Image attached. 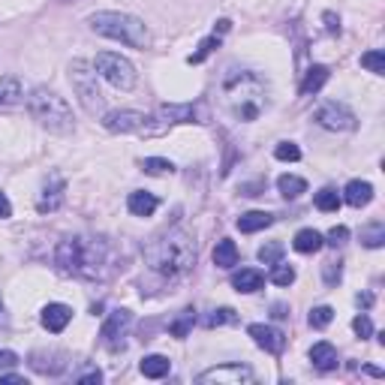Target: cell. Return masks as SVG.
<instances>
[{"label":"cell","instance_id":"obj_1","mask_svg":"<svg viewBox=\"0 0 385 385\" xmlns=\"http://www.w3.org/2000/svg\"><path fill=\"white\" fill-rule=\"evenodd\" d=\"M55 265L66 277L99 283L111 271V244L99 235H66L55 247Z\"/></svg>","mask_w":385,"mask_h":385},{"label":"cell","instance_id":"obj_2","mask_svg":"<svg viewBox=\"0 0 385 385\" xmlns=\"http://www.w3.org/2000/svg\"><path fill=\"white\" fill-rule=\"evenodd\" d=\"M220 97L232 118L253 124L268 106V82L253 69H229L220 82Z\"/></svg>","mask_w":385,"mask_h":385},{"label":"cell","instance_id":"obj_3","mask_svg":"<svg viewBox=\"0 0 385 385\" xmlns=\"http://www.w3.org/2000/svg\"><path fill=\"white\" fill-rule=\"evenodd\" d=\"M145 262L154 274L178 280L196 265V241L184 229H172L145 247Z\"/></svg>","mask_w":385,"mask_h":385},{"label":"cell","instance_id":"obj_4","mask_svg":"<svg viewBox=\"0 0 385 385\" xmlns=\"http://www.w3.org/2000/svg\"><path fill=\"white\" fill-rule=\"evenodd\" d=\"M27 108H30V115H34V120H39L48 133H57V136L73 133V127H76L73 108H69L66 99L57 97L55 90L34 88L27 97Z\"/></svg>","mask_w":385,"mask_h":385},{"label":"cell","instance_id":"obj_5","mask_svg":"<svg viewBox=\"0 0 385 385\" xmlns=\"http://www.w3.org/2000/svg\"><path fill=\"white\" fill-rule=\"evenodd\" d=\"M90 27L97 30L99 36L118 39L130 48H145L148 46V27L141 18L127 15V13H94L90 15Z\"/></svg>","mask_w":385,"mask_h":385},{"label":"cell","instance_id":"obj_6","mask_svg":"<svg viewBox=\"0 0 385 385\" xmlns=\"http://www.w3.org/2000/svg\"><path fill=\"white\" fill-rule=\"evenodd\" d=\"M69 82H73L78 103H82V108L88 111V115L103 111V90H99V85H97L94 64H88V60H73V64H69Z\"/></svg>","mask_w":385,"mask_h":385},{"label":"cell","instance_id":"obj_7","mask_svg":"<svg viewBox=\"0 0 385 385\" xmlns=\"http://www.w3.org/2000/svg\"><path fill=\"white\" fill-rule=\"evenodd\" d=\"M94 69L106 78L111 88H118V90H133L136 82H139L136 66L130 64L127 57L115 55V52H99L97 60H94Z\"/></svg>","mask_w":385,"mask_h":385},{"label":"cell","instance_id":"obj_8","mask_svg":"<svg viewBox=\"0 0 385 385\" xmlns=\"http://www.w3.org/2000/svg\"><path fill=\"white\" fill-rule=\"evenodd\" d=\"M313 120L322 127V130H331V133H349V130L358 127V118L356 111L346 108L343 103H326L313 111Z\"/></svg>","mask_w":385,"mask_h":385},{"label":"cell","instance_id":"obj_9","mask_svg":"<svg viewBox=\"0 0 385 385\" xmlns=\"http://www.w3.org/2000/svg\"><path fill=\"white\" fill-rule=\"evenodd\" d=\"M130 326H133V313L130 310H111L108 319L103 322V328H99V340H103V346L108 352H120L124 349V337Z\"/></svg>","mask_w":385,"mask_h":385},{"label":"cell","instance_id":"obj_10","mask_svg":"<svg viewBox=\"0 0 385 385\" xmlns=\"http://www.w3.org/2000/svg\"><path fill=\"white\" fill-rule=\"evenodd\" d=\"M160 118L163 124H208L211 111L205 103H172L160 106Z\"/></svg>","mask_w":385,"mask_h":385},{"label":"cell","instance_id":"obj_11","mask_svg":"<svg viewBox=\"0 0 385 385\" xmlns=\"http://www.w3.org/2000/svg\"><path fill=\"white\" fill-rule=\"evenodd\" d=\"M196 382H217V385H241V382H253V368L241 361H229V364H217L211 370H202Z\"/></svg>","mask_w":385,"mask_h":385},{"label":"cell","instance_id":"obj_12","mask_svg":"<svg viewBox=\"0 0 385 385\" xmlns=\"http://www.w3.org/2000/svg\"><path fill=\"white\" fill-rule=\"evenodd\" d=\"M103 127L108 133H148V115L133 108H118L103 118Z\"/></svg>","mask_w":385,"mask_h":385},{"label":"cell","instance_id":"obj_13","mask_svg":"<svg viewBox=\"0 0 385 385\" xmlns=\"http://www.w3.org/2000/svg\"><path fill=\"white\" fill-rule=\"evenodd\" d=\"M247 334L253 337V343H256L259 349L271 352V356H280V352L286 349V334H283L280 328H274V326H262V322H253V326L247 328Z\"/></svg>","mask_w":385,"mask_h":385},{"label":"cell","instance_id":"obj_14","mask_svg":"<svg viewBox=\"0 0 385 385\" xmlns=\"http://www.w3.org/2000/svg\"><path fill=\"white\" fill-rule=\"evenodd\" d=\"M64 199H66V181L60 175H52L46 181L39 199H36V211H39V214H55V211L64 205Z\"/></svg>","mask_w":385,"mask_h":385},{"label":"cell","instance_id":"obj_15","mask_svg":"<svg viewBox=\"0 0 385 385\" xmlns=\"http://www.w3.org/2000/svg\"><path fill=\"white\" fill-rule=\"evenodd\" d=\"M69 319H73V310H69L66 304H46L43 307V328L46 331L60 334L69 326Z\"/></svg>","mask_w":385,"mask_h":385},{"label":"cell","instance_id":"obj_16","mask_svg":"<svg viewBox=\"0 0 385 385\" xmlns=\"http://www.w3.org/2000/svg\"><path fill=\"white\" fill-rule=\"evenodd\" d=\"M343 202L349 208H364L373 202V184L370 181H349L346 190H343Z\"/></svg>","mask_w":385,"mask_h":385},{"label":"cell","instance_id":"obj_17","mask_svg":"<svg viewBox=\"0 0 385 385\" xmlns=\"http://www.w3.org/2000/svg\"><path fill=\"white\" fill-rule=\"evenodd\" d=\"M127 208H130V214H133V217H150V214H154V211L160 208V199L154 196V192L136 190V192H130Z\"/></svg>","mask_w":385,"mask_h":385},{"label":"cell","instance_id":"obj_18","mask_svg":"<svg viewBox=\"0 0 385 385\" xmlns=\"http://www.w3.org/2000/svg\"><path fill=\"white\" fill-rule=\"evenodd\" d=\"M30 368H34L36 373H46V377H57V373L66 368V361H64L60 352H52V356H46V352H34V356H30Z\"/></svg>","mask_w":385,"mask_h":385},{"label":"cell","instance_id":"obj_19","mask_svg":"<svg viewBox=\"0 0 385 385\" xmlns=\"http://www.w3.org/2000/svg\"><path fill=\"white\" fill-rule=\"evenodd\" d=\"M310 361H313V368L322 370V373H328L337 368V349L331 346V343H313V349H310Z\"/></svg>","mask_w":385,"mask_h":385},{"label":"cell","instance_id":"obj_20","mask_svg":"<svg viewBox=\"0 0 385 385\" xmlns=\"http://www.w3.org/2000/svg\"><path fill=\"white\" fill-rule=\"evenodd\" d=\"M262 283H265V277H262V271L256 268H241L238 274H232V286H235L238 292H259L262 289Z\"/></svg>","mask_w":385,"mask_h":385},{"label":"cell","instance_id":"obj_21","mask_svg":"<svg viewBox=\"0 0 385 385\" xmlns=\"http://www.w3.org/2000/svg\"><path fill=\"white\" fill-rule=\"evenodd\" d=\"M22 97H24L22 78L0 76V106H15V103H22Z\"/></svg>","mask_w":385,"mask_h":385},{"label":"cell","instance_id":"obj_22","mask_svg":"<svg viewBox=\"0 0 385 385\" xmlns=\"http://www.w3.org/2000/svg\"><path fill=\"white\" fill-rule=\"evenodd\" d=\"M139 370H141V377H148V379H163V377H169L172 361L166 356H145L139 364Z\"/></svg>","mask_w":385,"mask_h":385},{"label":"cell","instance_id":"obj_23","mask_svg":"<svg viewBox=\"0 0 385 385\" xmlns=\"http://www.w3.org/2000/svg\"><path fill=\"white\" fill-rule=\"evenodd\" d=\"M271 223H274V217L265 214V211H247V214H241V217H238V229L244 232V235H253V232L268 229Z\"/></svg>","mask_w":385,"mask_h":385},{"label":"cell","instance_id":"obj_24","mask_svg":"<svg viewBox=\"0 0 385 385\" xmlns=\"http://www.w3.org/2000/svg\"><path fill=\"white\" fill-rule=\"evenodd\" d=\"M328 66H322V64H316V66H310L307 73H304V82H301V94L304 97H310V94H316V90H322V85L328 82Z\"/></svg>","mask_w":385,"mask_h":385},{"label":"cell","instance_id":"obj_25","mask_svg":"<svg viewBox=\"0 0 385 385\" xmlns=\"http://www.w3.org/2000/svg\"><path fill=\"white\" fill-rule=\"evenodd\" d=\"M292 247H295L298 253H319L322 247H326V238H322L316 229H301L295 235V241H292Z\"/></svg>","mask_w":385,"mask_h":385},{"label":"cell","instance_id":"obj_26","mask_svg":"<svg viewBox=\"0 0 385 385\" xmlns=\"http://www.w3.org/2000/svg\"><path fill=\"white\" fill-rule=\"evenodd\" d=\"M214 265H217V268H235V265H238V247H235V241H229V238L217 241V247H214Z\"/></svg>","mask_w":385,"mask_h":385},{"label":"cell","instance_id":"obj_27","mask_svg":"<svg viewBox=\"0 0 385 385\" xmlns=\"http://www.w3.org/2000/svg\"><path fill=\"white\" fill-rule=\"evenodd\" d=\"M277 190L283 199H298L301 192H307V181L298 175H280L277 178Z\"/></svg>","mask_w":385,"mask_h":385},{"label":"cell","instance_id":"obj_28","mask_svg":"<svg viewBox=\"0 0 385 385\" xmlns=\"http://www.w3.org/2000/svg\"><path fill=\"white\" fill-rule=\"evenodd\" d=\"M192 322H196V310L192 307H187V310H181V316L172 322L169 326V331H172V337H178V340H184L187 334H190V328H192Z\"/></svg>","mask_w":385,"mask_h":385},{"label":"cell","instance_id":"obj_29","mask_svg":"<svg viewBox=\"0 0 385 385\" xmlns=\"http://www.w3.org/2000/svg\"><path fill=\"white\" fill-rule=\"evenodd\" d=\"M361 244L370 250H379L385 244V226L382 223H370V226L361 229Z\"/></svg>","mask_w":385,"mask_h":385},{"label":"cell","instance_id":"obj_30","mask_svg":"<svg viewBox=\"0 0 385 385\" xmlns=\"http://www.w3.org/2000/svg\"><path fill=\"white\" fill-rule=\"evenodd\" d=\"M141 169H145V175H172L175 163L163 157H148V160H141Z\"/></svg>","mask_w":385,"mask_h":385},{"label":"cell","instance_id":"obj_31","mask_svg":"<svg viewBox=\"0 0 385 385\" xmlns=\"http://www.w3.org/2000/svg\"><path fill=\"white\" fill-rule=\"evenodd\" d=\"M313 202H316V208H319V211H326V214H334V211L340 208V196H337V192H334L331 187H322V190L316 192V199H313Z\"/></svg>","mask_w":385,"mask_h":385},{"label":"cell","instance_id":"obj_32","mask_svg":"<svg viewBox=\"0 0 385 385\" xmlns=\"http://www.w3.org/2000/svg\"><path fill=\"white\" fill-rule=\"evenodd\" d=\"M238 322V313L232 307H220V310H211V316L205 319L208 328H220V326H235Z\"/></svg>","mask_w":385,"mask_h":385},{"label":"cell","instance_id":"obj_33","mask_svg":"<svg viewBox=\"0 0 385 385\" xmlns=\"http://www.w3.org/2000/svg\"><path fill=\"white\" fill-rule=\"evenodd\" d=\"M361 66L370 69V73H377V76H382V73H385V55L379 52V48H373V52H364V55H361Z\"/></svg>","mask_w":385,"mask_h":385},{"label":"cell","instance_id":"obj_34","mask_svg":"<svg viewBox=\"0 0 385 385\" xmlns=\"http://www.w3.org/2000/svg\"><path fill=\"white\" fill-rule=\"evenodd\" d=\"M214 48H220V36H217V34L202 39V43H199V52H196V55H190V57H187V64H202V60H205L211 52H214Z\"/></svg>","mask_w":385,"mask_h":385},{"label":"cell","instance_id":"obj_35","mask_svg":"<svg viewBox=\"0 0 385 385\" xmlns=\"http://www.w3.org/2000/svg\"><path fill=\"white\" fill-rule=\"evenodd\" d=\"M274 157L283 160V163H298V160H301V148L295 145V141H280V145L274 148Z\"/></svg>","mask_w":385,"mask_h":385},{"label":"cell","instance_id":"obj_36","mask_svg":"<svg viewBox=\"0 0 385 385\" xmlns=\"http://www.w3.org/2000/svg\"><path fill=\"white\" fill-rule=\"evenodd\" d=\"M331 319H334V310L328 307V304H319V307L310 310V326L313 328H328Z\"/></svg>","mask_w":385,"mask_h":385},{"label":"cell","instance_id":"obj_37","mask_svg":"<svg viewBox=\"0 0 385 385\" xmlns=\"http://www.w3.org/2000/svg\"><path fill=\"white\" fill-rule=\"evenodd\" d=\"M271 283H277V286H292V283H295V268L277 262L274 271H271Z\"/></svg>","mask_w":385,"mask_h":385},{"label":"cell","instance_id":"obj_38","mask_svg":"<svg viewBox=\"0 0 385 385\" xmlns=\"http://www.w3.org/2000/svg\"><path fill=\"white\" fill-rule=\"evenodd\" d=\"M283 256V244L280 241H271V244H262L259 247V262H265V265H277Z\"/></svg>","mask_w":385,"mask_h":385},{"label":"cell","instance_id":"obj_39","mask_svg":"<svg viewBox=\"0 0 385 385\" xmlns=\"http://www.w3.org/2000/svg\"><path fill=\"white\" fill-rule=\"evenodd\" d=\"M322 277H326V283L328 286H337L340 283V277H343V262L337 259V262H326V265H322Z\"/></svg>","mask_w":385,"mask_h":385},{"label":"cell","instance_id":"obj_40","mask_svg":"<svg viewBox=\"0 0 385 385\" xmlns=\"http://www.w3.org/2000/svg\"><path fill=\"white\" fill-rule=\"evenodd\" d=\"M73 379L76 382H88V385H97V382H103V370L94 368V364H85L78 373H73Z\"/></svg>","mask_w":385,"mask_h":385},{"label":"cell","instance_id":"obj_41","mask_svg":"<svg viewBox=\"0 0 385 385\" xmlns=\"http://www.w3.org/2000/svg\"><path fill=\"white\" fill-rule=\"evenodd\" d=\"M352 328H356V334H358L361 340L373 337V322H370V316H368V313H361V316H356V319H352Z\"/></svg>","mask_w":385,"mask_h":385},{"label":"cell","instance_id":"obj_42","mask_svg":"<svg viewBox=\"0 0 385 385\" xmlns=\"http://www.w3.org/2000/svg\"><path fill=\"white\" fill-rule=\"evenodd\" d=\"M346 238H349V229H346V226H334L328 235H326V244H331V247H343V244H346Z\"/></svg>","mask_w":385,"mask_h":385},{"label":"cell","instance_id":"obj_43","mask_svg":"<svg viewBox=\"0 0 385 385\" xmlns=\"http://www.w3.org/2000/svg\"><path fill=\"white\" fill-rule=\"evenodd\" d=\"M322 22H326L328 34H340V18L334 15V13H326V15H322Z\"/></svg>","mask_w":385,"mask_h":385},{"label":"cell","instance_id":"obj_44","mask_svg":"<svg viewBox=\"0 0 385 385\" xmlns=\"http://www.w3.org/2000/svg\"><path fill=\"white\" fill-rule=\"evenodd\" d=\"M6 217H13V205H9L6 192L0 190V220H6Z\"/></svg>","mask_w":385,"mask_h":385},{"label":"cell","instance_id":"obj_45","mask_svg":"<svg viewBox=\"0 0 385 385\" xmlns=\"http://www.w3.org/2000/svg\"><path fill=\"white\" fill-rule=\"evenodd\" d=\"M13 364H18L15 352H0V368H13Z\"/></svg>","mask_w":385,"mask_h":385},{"label":"cell","instance_id":"obj_46","mask_svg":"<svg viewBox=\"0 0 385 385\" xmlns=\"http://www.w3.org/2000/svg\"><path fill=\"white\" fill-rule=\"evenodd\" d=\"M0 382H24V377H22V373H4Z\"/></svg>","mask_w":385,"mask_h":385},{"label":"cell","instance_id":"obj_47","mask_svg":"<svg viewBox=\"0 0 385 385\" xmlns=\"http://www.w3.org/2000/svg\"><path fill=\"white\" fill-rule=\"evenodd\" d=\"M356 301H358V307H370V304H373V295H370V292H364V295H358Z\"/></svg>","mask_w":385,"mask_h":385},{"label":"cell","instance_id":"obj_48","mask_svg":"<svg viewBox=\"0 0 385 385\" xmlns=\"http://www.w3.org/2000/svg\"><path fill=\"white\" fill-rule=\"evenodd\" d=\"M229 27H232V22H229V18H220V22H217V34H226Z\"/></svg>","mask_w":385,"mask_h":385},{"label":"cell","instance_id":"obj_49","mask_svg":"<svg viewBox=\"0 0 385 385\" xmlns=\"http://www.w3.org/2000/svg\"><path fill=\"white\" fill-rule=\"evenodd\" d=\"M364 373H370V377H382V370L373 368V364H368V368H364Z\"/></svg>","mask_w":385,"mask_h":385},{"label":"cell","instance_id":"obj_50","mask_svg":"<svg viewBox=\"0 0 385 385\" xmlns=\"http://www.w3.org/2000/svg\"><path fill=\"white\" fill-rule=\"evenodd\" d=\"M274 316H277V319H283V316H289V313H283L280 304H274Z\"/></svg>","mask_w":385,"mask_h":385},{"label":"cell","instance_id":"obj_51","mask_svg":"<svg viewBox=\"0 0 385 385\" xmlns=\"http://www.w3.org/2000/svg\"><path fill=\"white\" fill-rule=\"evenodd\" d=\"M0 307H4V304H0Z\"/></svg>","mask_w":385,"mask_h":385}]
</instances>
